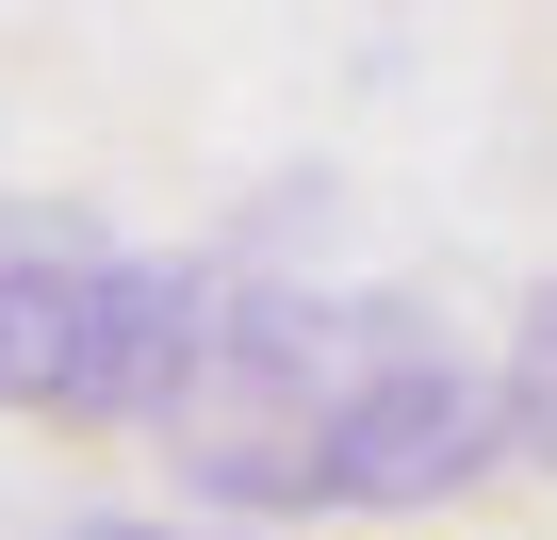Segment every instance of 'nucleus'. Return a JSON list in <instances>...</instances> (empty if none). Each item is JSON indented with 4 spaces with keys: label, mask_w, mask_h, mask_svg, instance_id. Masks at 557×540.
<instances>
[{
    "label": "nucleus",
    "mask_w": 557,
    "mask_h": 540,
    "mask_svg": "<svg viewBox=\"0 0 557 540\" xmlns=\"http://www.w3.org/2000/svg\"><path fill=\"white\" fill-rule=\"evenodd\" d=\"M50 540H246V524H197V507H50Z\"/></svg>",
    "instance_id": "obj_5"
},
{
    "label": "nucleus",
    "mask_w": 557,
    "mask_h": 540,
    "mask_svg": "<svg viewBox=\"0 0 557 540\" xmlns=\"http://www.w3.org/2000/svg\"><path fill=\"white\" fill-rule=\"evenodd\" d=\"M164 507L246 524V540H312V524H345L329 442H312V426H278V410H197V426L164 442Z\"/></svg>",
    "instance_id": "obj_2"
},
{
    "label": "nucleus",
    "mask_w": 557,
    "mask_h": 540,
    "mask_svg": "<svg viewBox=\"0 0 557 540\" xmlns=\"http://www.w3.org/2000/svg\"><path fill=\"white\" fill-rule=\"evenodd\" d=\"M83 328H99V262H34V246H0V410L66 426V393H83Z\"/></svg>",
    "instance_id": "obj_3"
},
{
    "label": "nucleus",
    "mask_w": 557,
    "mask_h": 540,
    "mask_svg": "<svg viewBox=\"0 0 557 540\" xmlns=\"http://www.w3.org/2000/svg\"><path fill=\"white\" fill-rule=\"evenodd\" d=\"M312 442H329L345 524H426V507H475L492 475H524V459H508V393H492V361H459V344L377 361Z\"/></svg>",
    "instance_id": "obj_1"
},
{
    "label": "nucleus",
    "mask_w": 557,
    "mask_h": 540,
    "mask_svg": "<svg viewBox=\"0 0 557 540\" xmlns=\"http://www.w3.org/2000/svg\"><path fill=\"white\" fill-rule=\"evenodd\" d=\"M492 393H508V459L557 475V279H524V312L492 344Z\"/></svg>",
    "instance_id": "obj_4"
}]
</instances>
